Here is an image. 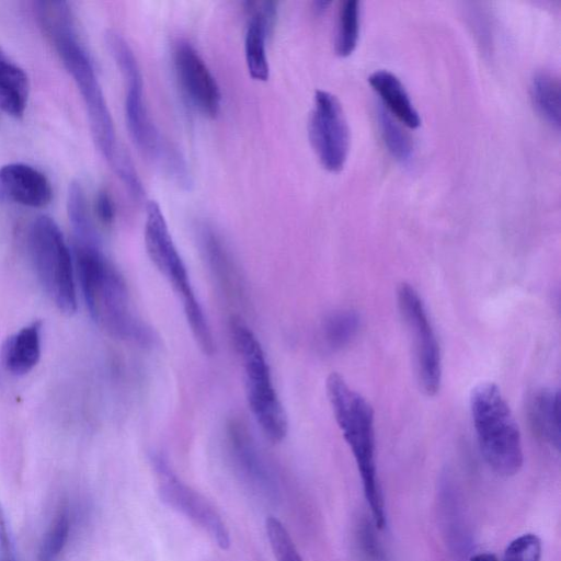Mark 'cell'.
Masks as SVG:
<instances>
[{
    "mask_svg": "<svg viewBox=\"0 0 561 561\" xmlns=\"http://www.w3.org/2000/svg\"><path fill=\"white\" fill-rule=\"evenodd\" d=\"M247 4L249 12L244 35L247 68L254 80L266 81L270 77L266 39L277 18V5L272 1L248 2Z\"/></svg>",
    "mask_w": 561,
    "mask_h": 561,
    "instance_id": "obj_14",
    "label": "cell"
},
{
    "mask_svg": "<svg viewBox=\"0 0 561 561\" xmlns=\"http://www.w3.org/2000/svg\"><path fill=\"white\" fill-rule=\"evenodd\" d=\"M470 412L481 454L499 476L516 474L524 462L520 432L499 387L490 381L474 386Z\"/></svg>",
    "mask_w": 561,
    "mask_h": 561,
    "instance_id": "obj_5",
    "label": "cell"
},
{
    "mask_svg": "<svg viewBox=\"0 0 561 561\" xmlns=\"http://www.w3.org/2000/svg\"><path fill=\"white\" fill-rule=\"evenodd\" d=\"M144 238L149 259L181 298L198 346L205 354L211 355L215 345L210 327L195 296L186 266L173 242L161 207L156 201L146 205Z\"/></svg>",
    "mask_w": 561,
    "mask_h": 561,
    "instance_id": "obj_6",
    "label": "cell"
},
{
    "mask_svg": "<svg viewBox=\"0 0 561 561\" xmlns=\"http://www.w3.org/2000/svg\"><path fill=\"white\" fill-rule=\"evenodd\" d=\"M528 421L535 433L556 449L560 447V394L551 388H540L527 398Z\"/></svg>",
    "mask_w": 561,
    "mask_h": 561,
    "instance_id": "obj_17",
    "label": "cell"
},
{
    "mask_svg": "<svg viewBox=\"0 0 561 561\" xmlns=\"http://www.w3.org/2000/svg\"><path fill=\"white\" fill-rule=\"evenodd\" d=\"M68 217L75 231L76 241L98 243V234L90 217L84 191L79 182H71L67 198Z\"/></svg>",
    "mask_w": 561,
    "mask_h": 561,
    "instance_id": "obj_24",
    "label": "cell"
},
{
    "mask_svg": "<svg viewBox=\"0 0 561 561\" xmlns=\"http://www.w3.org/2000/svg\"><path fill=\"white\" fill-rule=\"evenodd\" d=\"M173 66L188 102L205 116L216 117L221 106L220 88L202 56L188 42L176 43Z\"/></svg>",
    "mask_w": 561,
    "mask_h": 561,
    "instance_id": "obj_13",
    "label": "cell"
},
{
    "mask_svg": "<svg viewBox=\"0 0 561 561\" xmlns=\"http://www.w3.org/2000/svg\"><path fill=\"white\" fill-rule=\"evenodd\" d=\"M227 445L239 479L257 496L271 503L277 502L279 488L275 473L243 422L230 421Z\"/></svg>",
    "mask_w": 561,
    "mask_h": 561,
    "instance_id": "obj_12",
    "label": "cell"
},
{
    "mask_svg": "<svg viewBox=\"0 0 561 561\" xmlns=\"http://www.w3.org/2000/svg\"><path fill=\"white\" fill-rule=\"evenodd\" d=\"M230 330L234 347L242 360L245 393L251 412L271 442H282L287 434V416L274 388L261 343L238 319L231 321Z\"/></svg>",
    "mask_w": 561,
    "mask_h": 561,
    "instance_id": "obj_7",
    "label": "cell"
},
{
    "mask_svg": "<svg viewBox=\"0 0 561 561\" xmlns=\"http://www.w3.org/2000/svg\"><path fill=\"white\" fill-rule=\"evenodd\" d=\"M28 92L27 75L0 47V108L12 117H22Z\"/></svg>",
    "mask_w": 561,
    "mask_h": 561,
    "instance_id": "obj_20",
    "label": "cell"
},
{
    "mask_svg": "<svg viewBox=\"0 0 561 561\" xmlns=\"http://www.w3.org/2000/svg\"><path fill=\"white\" fill-rule=\"evenodd\" d=\"M359 542L368 559L371 561H386L381 546L375 537L371 527L366 522L359 527Z\"/></svg>",
    "mask_w": 561,
    "mask_h": 561,
    "instance_id": "obj_29",
    "label": "cell"
},
{
    "mask_svg": "<svg viewBox=\"0 0 561 561\" xmlns=\"http://www.w3.org/2000/svg\"><path fill=\"white\" fill-rule=\"evenodd\" d=\"M70 530V519L67 510L55 517L45 534L38 550V561H54L62 551Z\"/></svg>",
    "mask_w": 561,
    "mask_h": 561,
    "instance_id": "obj_26",
    "label": "cell"
},
{
    "mask_svg": "<svg viewBox=\"0 0 561 561\" xmlns=\"http://www.w3.org/2000/svg\"><path fill=\"white\" fill-rule=\"evenodd\" d=\"M203 252L217 282L231 297L242 295V280L236 262L221 237L210 227L199 231Z\"/></svg>",
    "mask_w": 561,
    "mask_h": 561,
    "instance_id": "obj_16",
    "label": "cell"
},
{
    "mask_svg": "<svg viewBox=\"0 0 561 561\" xmlns=\"http://www.w3.org/2000/svg\"><path fill=\"white\" fill-rule=\"evenodd\" d=\"M359 34V2L344 1L340 9L334 39V50L341 57L351 55L358 42Z\"/></svg>",
    "mask_w": 561,
    "mask_h": 561,
    "instance_id": "obj_25",
    "label": "cell"
},
{
    "mask_svg": "<svg viewBox=\"0 0 561 561\" xmlns=\"http://www.w3.org/2000/svg\"><path fill=\"white\" fill-rule=\"evenodd\" d=\"M308 136L321 165L330 172L341 171L348 154L350 130L342 105L332 93L316 91Z\"/></svg>",
    "mask_w": 561,
    "mask_h": 561,
    "instance_id": "obj_10",
    "label": "cell"
},
{
    "mask_svg": "<svg viewBox=\"0 0 561 561\" xmlns=\"http://www.w3.org/2000/svg\"><path fill=\"white\" fill-rule=\"evenodd\" d=\"M0 561H18L7 516L0 503Z\"/></svg>",
    "mask_w": 561,
    "mask_h": 561,
    "instance_id": "obj_30",
    "label": "cell"
},
{
    "mask_svg": "<svg viewBox=\"0 0 561 561\" xmlns=\"http://www.w3.org/2000/svg\"><path fill=\"white\" fill-rule=\"evenodd\" d=\"M373 90L380 96L383 107L400 123L416 128L421 118L400 79L388 70H377L368 78Z\"/></svg>",
    "mask_w": 561,
    "mask_h": 561,
    "instance_id": "obj_19",
    "label": "cell"
},
{
    "mask_svg": "<svg viewBox=\"0 0 561 561\" xmlns=\"http://www.w3.org/2000/svg\"><path fill=\"white\" fill-rule=\"evenodd\" d=\"M0 187L13 202L41 208L53 196L48 179L37 169L25 163H9L0 169Z\"/></svg>",
    "mask_w": 561,
    "mask_h": 561,
    "instance_id": "obj_15",
    "label": "cell"
},
{
    "mask_svg": "<svg viewBox=\"0 0 561 561\" xmlns=\"http://www.w3.org/2000/svg\"><path fill=\"white\" fill-rule=\"evenodd\" d=\"M42 322L34 321L10 335L2 346V362L8 371L21 376L31 371L41 357Z\"/></svg>",
    "mask_w": 561,
    "mask_h": 561,
    "instance_id": "obj_18",
    "label": "cell"
},
{
    "mask_svg": "<svg viewBox=\"0 0 561 561\" xmlns=\"http://www.w3.org/2000/svg\"><path fill=\"white\" fill-rule=\"evenodd\" d=\"M397 301L411 339L417 383L426 396L433 397L442 383V356L434 327L422 297L413 286L402 283L397 290Z\"/></svg>",
    "mask_w": 561,
    "mask_h": 561,
    "instance_id": "obj_9",
    "label": "cell"
},
{
    "mask_svg": "<svg viewBox=\"0 0 561 561\" xmlns=\"http://www.w3.org/2000/svg\"><path fill=\"white\" fill-rule=\"evenodd\" d=\"M530 96L538 114L551 126L560 127V80L549 71H538L530 83Z\"/></svg>",
    "mask_w": 561,
    "mask_h": 561,
    "instance_id": "obj_21",
    "label": "cell"
},
{
    "mask_svg": "<svg viewBox=\"0 0 561 561\" xmlns=\"http://www.w3.org/2000/svg\"><path fill=\"white\" fill-rule=\"evenodd\" d=\"M360 318L353 310H340L329 314L321 325V340L330 351L347 346L358 333Z\"/></svg>",
    "mask_w": 561,
    "mask_h": 561,
    "instance_id": "obj_22",
    "label": "cell"
},
{
    "mask_svg": "<svg viewBox=\"0 0 561 561\" xmlns=\"http://www.w3.org/2000/svg\"><path fill=\"white\" fill-rule=\"evenodd\" d=\"M470 561H499L497 558L489 552L477 553L471 557Z\"/></svg>",
    "mask_w": 561,
    "mask_h": 561,
    "instance_id": "obj_32",
    "label": "cell"
},
{
    "mask_svg": "<svg viewBox=\"0 0 561 561\" xmlns=\"http://www.w3.org/2000/svg\"><path fill=\"white\" fill-rule=\"evenodd\" d=\"M46 34L53 41L62 64L78 87L87 108L91 134L98 149L129 194L137 201L144 199L145 190L142 183L129 154L118 142L114 122L94 67L87 50L78 41L73 21L58 24L46 32Z\"/></svg>",
    "mask_w": 561,
    "mask_h": 561,
    "instance_id": "obj_1",
    "label": "cell"
},
{
    "mask_svg": "<svg viewBox=\"0 0 561 561\" xmlns=\"http://www.w3.org/2000/svg\"><path fill=\"white\" fill-rule=\"evenodd\" d=\"M106 46L125 83V119L135 146L171 181L190 188L192 178L181 151L158 129L144 100V79L128 42L116 31L105 35Z\"/></svg>",
    "mask_w": 561,
    "mask_h": 561,
    "instance_id": "obj_3",
    "label": "cell"
},
{
    "mask_svg": "<svg viewBox=\"0 0 561 561\" xmlns=\"http://www.w3.org/2000/svg\"><path fill=\"white\" fill-rule=\"evenodd\" d=\"M325 389L334 419L354 456L374 525L382 529L386 514L376 467L373 407L337 373L328 376Z\"/></svg>",
    "mask_w": 561,
    "mask_h": 561,
    "instance_id": "obj_4",
    "label": "cell"
},
{
    "mask_svg": "<svg viewBox=\"0 0 561 561\" xmlns=\"http://www.w3.org/2000/svg\"><path fill=\"white\" fill-rule=\"evenodd\" d=\"M152 460L159 478L161 500L198 525L220 549H227L230 545L229 531L213 504L184 483L162 457L154 456Z\"/></svg>",
    "mask_w": 561,
    "mask_h": 561,
    "instance_id": "obj_11",
    "label": "cell"
},
{
    "mask_svg": "<svg viewBox=\"0 0 561 561\" xmlns=\"http://www.w3.org/2000/svg\"><path fill=\"white\" fill-rule=\"evenodd\" d=\"M378 128L389 153L399 162L407 163L413 156V140L401 123L383 106L377 111Z\"/></svg>",
    "mask_w": 561,
    "mask_h": 561,
    "instance_id": "obj_23",
    "label": "cell"
},
{
    "mask_svg": "<svg viewBox=\"0 0 561 561\" xmlns=\"http://www.w3.org/2000/svg\"><path fill=\"white\" fill-rule=\"evenodd\" d=\"M95 215L101 224L108 226L115 219V205L107 191L102 190L95 198Z\"/></svg>",
    "mask_w": 561,
    "mask_h": 561,
    "instance_id": "obj_31",
    "label": "cell"
},
{
    "mask_svg": "<svg viewBox=\"0 0 561 561\" xmlns=\"http://www.w3.org/2000/svg\"><path fill=\"white\" fill-rule=\"evenodd\" d=\"M541 541L534 534H524L507 546L503 561H539Z\"/></svg>",
    "mask_w": 561,
    "mask_h": 561,
    "instance_id": "obj_28",
    "label": "cell"
},
{
    "mask_svg": "<svg viewBox=\"0 0 561 561\" xmlns=\"http://www.w3.org/2000/svg\"><path fill=\"white\" fill-rule=\"evenodd\" d=\"M75 263L93 320L117 337L150 344L153 340L151 328L134 311L124 277L99 244L76 241Z\"/></svg>",
    "mask_w": 561,
    "mask_h": 561,
    "instance_id": "obj_2",
    "label": "cell"
},
{
    "mask_svg": "<svg viewBox=\"0 0 561 561\" xmlns=\"http://www.w3.org/2000/svg\"><path fill=\"white\" fill-rule=\"evenodd\" d=\"M28 249L35 274L49 299L66 314L77 310L70 251L54 219L37 217L30 229Z\"/></svg>",
    "mask_w": 561,
    "mask_h": 561,
    "instance_id": "obj_8",
    "label": "cell"
},
{
    "mask_svg": "<svg viewBox=\"0 0 561 561\" xmlns=\"http://www.w3.org/2000/svg\"><path fill=\"white\" fill-rule=\"evenodd\" d=\"M265 529L275 561H304L289 533L277 518L270 516Z\"/></svg>",
    "mask_w": 561,
    "mask_h": 561,
    "instance_id": "obj_27",
    "label": "cell"
}]
</instances>
